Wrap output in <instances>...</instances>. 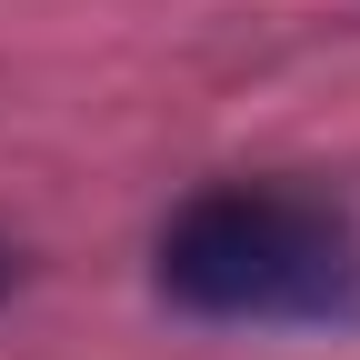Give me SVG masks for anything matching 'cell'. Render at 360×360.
<instances>
[{"instance_id": "cell-2", "label": "cell", "mask_w": 360, "mask_h": 360, "mask_svg": "<svg viewBox=\"0 0 360 360\" xmlns=\"http://www.w3.org/2000/svg\"><path fill=\"white\" fill-rule=\"evenodd\" d=\"M11 281H20V260H11V250H0V290H11Z\"/></svg>"}, {"instance_id": "cell-1", "label": "cell", "mask_w": 360, "mask_h": 360, "mask_svg": "<svg viewBox=\"0 0 360 360\" xmlns=\"http://www.w3.org/2000/svg\"><path fill=\"white\" fill-rule=\"evenodd\" d=\"M150 270L191 321H360V231L281 180H220L180 200Z\"/></svg>"}]
</instances>
